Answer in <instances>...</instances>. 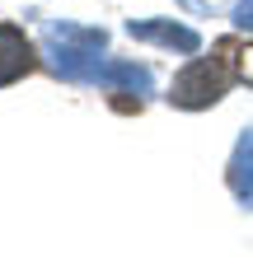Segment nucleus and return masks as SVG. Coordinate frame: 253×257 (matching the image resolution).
Listing matches in <instances>:
<instances>
[{"label": "nucleus", "mask_w": 253, "mask_h": 257, "mask_svg": "<svg viewBox=\"0 0 253 257\" xmlns=\"http://www.w3.org/2000/svg\"><path fill=\"white\" fill-rule=\"evenodd\" d=\"M103 47H108V33H103V28H85V24H66V19L47 24V33H42L47 66L61 75V80H75V84H99Z\"/></svg>", "instance_id": "1"}, {"label": "nucleus", "mask_w": 253, "mask_h": 257, "mask_svg": "<svg viewBox=\"0 0 253 257\" xmlns=\"http://www.w3.org/2000/svg\"><path fill=\"white\" fill-rule=\"evenodd\" d=\"M225 89H230L225 61H220V56H197V61L174 80V94L169 98L178 103V108H206V103H216Z\"/></svg>", "instance_id": "2"}, {"label": "nucleus", "mask_w": 253, "mask_h": 257, "mask_svg": "<svg viewBox=\"0 0 253 257\" xmlns=\"http://www.w3.org/2000/svg\"><path fill=\"white\" fill-rule=\"evenodd\" d=\"M127 33H131V38H141V42L174 47V52H197V47H202V38L192 33V28L174 24V19H131V24H127Z\"/></svg>", "instance_id": "3"}, {"label": "nucleus", "mask_w": 253, "mask_h": 257, "mask_svg": "<svg viewBox=\"0 0 253 257\" xmlns=\"http://www.w3.org/2000/svg\"><path fill=\"white\" fill-rule=\"evenodd\" d=\"M230 192L239 196V206L253 210V131H244L234 141V155H230Z\"/></svg>", "instance_id": "4"}, {"label": "nucleus", "mask_w": 253, "mask_h": 257, "mask_svg": "<svg viewBox=\"0 0 253 257\" xmlns=\"http://www.w3.org/2000/svg\"><path fill=\"white\" fill-rule=\"evenodd\" d=\"M33 66V52H28V38L19 33V28L0 24V84L19 80V75Z\"/></svg>", "instance_id": "5"}, {"label": "nucleus", "mask_w": 253, "mask_h": 257, "mask_svg": "<svg viewBox=\"0 0 253 257\" xmlns=\"http://www.w3.org/2000/svg\"><path fill=\"white\" fill-rule=\"evenodd\" d=\"M99 84H108V89H131L136 98L155 94V75L145 70V66H136V61H103Z\"/></svg>", "instance_id": "6"}, {"label": "nucleus", "mask_w": 253, "mask_h": 257, "mask_svg": "<svg viewBox=\"0 0 253 257\" xmlns=\"http://www.w3.org/2000/svg\"><path fill=\"white\" fill-rule=\"evenodd\" d=\"M234 24L253 33V0H239V5H234Z\"/></svg>", "instance_id": "7"}]
</instances>
